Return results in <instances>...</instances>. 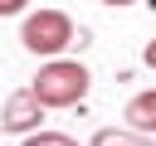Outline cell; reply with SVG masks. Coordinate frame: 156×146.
Wrapping results in <instances>:
<instances>
[{
  "label": "cell",
  "instance_id": "6da1fadb",
  "mask_svg": "<svg viewBox=\"0 0 156 146\" xmlns=\"http://www.w3.org/2000/svg\"><path fill=\"white\" fill-rule=\"evenodd\" d=\"M29 88H34V97L44 107H78L88 97V88H93V73L78 58H44Z\"/></svg>",
  "mask_w": 156,
  "mask_h": 146
},
{
  "label": "cell",
  "instance_id": "7a4b0ae2",
  "mask_svg": "<svg viewBox=\"0 0 156 146\" xmlns=\"http://www.w3.org/2000/svg\"><path fill=\"white\" fill-rule=\"evenodd\" d=\"M73 39H78V29H73V19L63 10H29L24 24H20V44L34 58H58Z\"/></svg>",
  "mask_w": 156,
  "mask_h": 146
},
{
  "label": "cell",
  "instance_id": "3957f363",
  "mask_svg": "<svg viewBox=\"0 0 156 146\" xmlns=\"http://www.w3.org/2000/svg\"><path fill=\"white\" fill-rule=\"evenodd\" d=\"M44 102L34 97V88H20V92H10L5 97V107H0V131H15V136H29V131H39L44 127Z\"/></svg>",
  "mask_w": 156,
  "mask_h": 146
},
{
  "label": "cell",
  "instance_id": "277c9868",
  "mask_svg": "<svg viewBox=\"0 0 156 146\" xmlns=\"http://www.w3.org/2000/svg\"><path fill=\"white\" fill-rule=\"evenodd\" d=\"M122 122H127L132 131H141V136H156V88H146V92L127 97V107H122Z\"/></svg>",
  "mask_w": 156,
  "mask_h": 146
},
{
  "label": "cell",
  "instance_id": "5b68a950",
  "mask_svg": "<svg viewBox=\"0 0 156 146\" xmlns=\"http://www.w3.org/2000/svg\"><path fill=\"white\" fill-rule=\"evenodd\" d=\"M20 146H83V141H73L68 131H29V136H20Z\"/></svg>",
  "mask_w": 156,
  "mask_h": 146
},
{
  "label": "cell",
  "instance_id": "8992f818",
  "mask_svg": "<svg viewBox=\"0 0 156 146\" xmlns=\"http://www.w3.org/2000/svg\"><path fill=\"white\" fill-rule=\"evenodd\" d=\"M15 15H29V0H0V19H15Z\"/></svg>",
  "mask_w": 156,
  "mask_h": 146
},
{
  "label": "cell",
  "instance_id": "52a82bcc",
  "mask_svg": "<svg viewBox=\"0 0 156 146\" xmlns=\"http://www.w3.org/2000/svg\"><path fill=\"white\" fill-rule=\"evenodd\" d=\"M141 63H146V68H156V39H146V49H141Z\"/></svg>",
  "mask_w": 156,
  "mask_h": 146
},
{
  "label": "cell",
  "instance_id": "ba28073f",
  "mask_svg": "<svg viewBox=\"0 0 156 146\" xmlns=\"http://www.w3.org/2000/svg\"><path fill=\"white\" fill-rule=\"evenodd\" d=\"M98 5H112V10H122V5H136V0H98Z\"/></svg>",
  "mask_w": 156,
  "mask_h": 146
},
{
  "label": "cell",
  "instance_id": "9c48e42d",
  "mask_svg": "<svg viewBox=\"0 0 156 146\" xmlns=\"http://www.w3.org/2000/svg\"><path fill=\"white\" fill-rule=\"evenodd\" d=\"M102 146H132V141H102Z\"/></svg>",
  "mask_w": 156,
  "mask_h": 146
}]
</instances>
